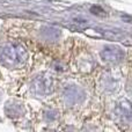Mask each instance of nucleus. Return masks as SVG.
<instances>
[{"label": "nucleus", "mask_w": 132, "mask_h": 132, "mask_svg": "<svg viewBox=\"0 0 132 132\" xmlns=\"http://www.w3.org/2000/svg\"><path fill=\"white\" fill-rule=\"evenodd\" d=\"M28 58L27 51L19 44H6L0 49V60L4 65L16 67L24 64Z\"/></svg>", "instance_id": "obj_1"}, {"label": "nucleus", "mask_w": 132, "mask_h": 132, "mask_svg": "<svg viewBox=\"0 0 132 132\" xmlns=\"http://www.w3.org/2000/svg\"><path fill=\"white\" fill-rule=\"evenodd\" d=\"M30 88L36 96H46L52 92V79L48 74H39L31 81Z\"/></svg>", "instance_id": "obj_2"}, {"label": "nucleus", "mask_w": 132, "mask_h": 132, "mask_svg": "<svg viewBox=\"0 0 132 132\" xmlns=\"http://www.w3.org/2000/svg\"><path fill=\"white\" fill-rule=\"evenodd\" d=\"M85 98V93L77 86H70L65 89L64 100L67 105H77L81 103Z\"/></svg>", "instance_id": "obj_3"}, {"label": "nucleus", "mask_w": 132, "mask_h": 132, "mask_svg": "<svg viewBox=\"0 0 132 132\" xmlns=\"http://www.w3.org/2000/svg\"><path fill=\"white\" fill-rule=\"evenodd\" d=\"M123 52L121 49L116 48L112 45H108L101 51V57L105 60V62L110 63H118L123 59Z\"/></svg>", "instance_id": "obj_4"}]
</instances>
